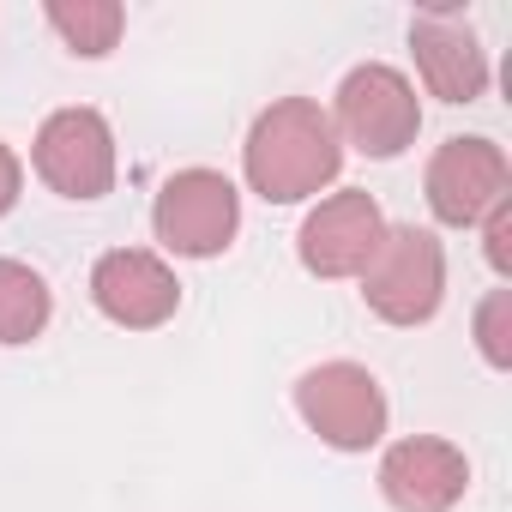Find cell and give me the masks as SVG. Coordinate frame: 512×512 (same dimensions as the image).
<instances>
[{
  "label": "cell",
  "mask_w": 512,
  "mask_h": 512,
  "mask_svg": "<svg viewBox=\"0 0 512 512\" xmlns=\"http://www.w3.org/2000/svg\"><path fill=\"white\" fill-rule=\"evenodd\" d=\"M55 320V290L37 266L25 260H0V344L19 350V344H37Z\"/></svg>",
  "instance_id": "obj_12"
},
{
  "label": "cell",
  "mask_w": 512,
  "mask_h": 512,
  "mask_svg": "<svg viewBox=\"0 0 512 512\" xmlns=\"http://www.w3.org/2000/svg\"><path fill=\"white\" fill-rule=\"evenodd\" d=\"M31 169L49 193L61 199H103L115 187V127L103 121V109H55L43 127H37V145H31Z\"/></svg>",
  "instance_id": "obj_6"
},
{
  "label": "cell",
  "mask_w": 512,
  "mask_h": 512,
  "mask_svg": "<svg viewBox=\"0 0 512 512\" xmlns=\"http://www.w3.org/2000/svg\"><path fill=\"white\" fill-rule=\"evenodd\" d=\"M410 55H416L422 91L440 103H476L488 91V49L458 7L416 13L410 19Z\"/></svg>",
  "instance_id": "obj_11"
},
{
  "label": "cell",
  "mask_w": 512,
  "mask_h": 512,
  "mask_svg": "<svg viewBox=\"0 0 512 512\" xmlns=\"http://www.w3.org/2000/svg\"><path fill=\"white\" fill-rule=\"evenodd\" d=\"M338 169H344V145L314 97H278L272 109L253 115L241 145V175L266 205H302L326 193Z\"/></svg>",
  "instance_id": "obj_1"
},
{
  "label": "cell",
  "mask_w": 512,
  "mask_h": 512,
  "mask_svg": "<svg viewBox=\"0 0 512 512\" xmlns=\"http://www.w3.org/2000/svg\"><path fill=\"white\" fill-rule=\"evenodd\" d=\"M43 19H49L55 37H61L73 55H85V61H103V55L121 43V31H127V7H121V0H49Z\"/></svg>",
  "instance_id": "obj_13"
},
{
  "label": "cell",
  "mask_w": 512,
  "mask_h": 512,
  "mask_svg": "<svg viewBox=\"0 0 512 512\" xmlns=\"http://www.w3.org/2000/svg\"><path fill=\"white\" fill-rule=\"evenodd\" d=\"M476 350L494 374L512 368V290H488L476 302Z\"/></svg>",
  "instance_id": "obj_14"
},
{
  "label": "cell",
  "mask_w": 512,
  "mask_h": 512,
  "mask_svg": "<svg viewBox=\"0 0 512 512\" xmlns=\"http://www.w3.org/2000/svg\"><path fill=\"white\" fill-rule=\"evenodd\" d=\"M296 416L332 452H368L386 440L392 404H386V386L362 362H320L296 380Z\"/></svg>",
  "instance_id": "obj_5"
},
{
  "label": "cell",
  "mask_w": 512,
  "mask_h": 512,
  "mask_svg": "<svg viewBox=\"0 0 512 512\" xmlns=\"http://www.w3.org/2000/svg\"><path fill=\"white\" fill-rule=\"evenodd\" d=\"M362 302L386 326H428L446 302V247L434 229L386 223V241L374 247L368 272L356 278Z\"/></svg>",
  "instance_id": "obj_2"
},
{
  "label": "cell",
  "mask_w": 512,
  "mask_h": 512,
  "mask_svg": "<svg viewBox=\"0 0 512 512\" xmlns=\"http://www.w3.org/2000/svg\"><path fill=\"white\" fill-rule=\"evenodd\" d=\"M91 302L109 326L127 332H157L181 308V278L169 272L163 253L151 247H109L91 266Z\"/></svg>",
  "instance_id": "obj_9"
},
{
  "label": "cell",
  "mask_w": 512,
  "mask_h": 512,
  "mask_svg": "<svg viewBox=\"0 0 512 512\" xmlns=\"http://www.w3.org/2000/svg\"><path fill=\"white\" fill-rule=\"evenodd\" d=\"M422 193H428L434 223H446V229H476L494 205L512 199V163H506V151H500L494 139L458 133V139H446V145L428 157Z\"/></svg>",
  "instance_id": "obj_7"
},
{
  "label": "cell",
  "mask_w": 512,
  "mask_h": 512,
  "mask_svg": "<svg viewBox=\"0 0 512 512\" xmlns=\"http://www.w3.org/2000/svg\"><path fill=\"white\" fill-rule=\"evenodd\" d=\"M326 115H332V127H338V145H356V151L374 157V163L404 157V151L416 145V133H422V97H416V85H410L398 67H386V61L350 67Z\"/></svg>",
  "instance_id": "obj_3"
},
{
  "label": "cell",
  "mask_w": 512,
  "mask_h": 512,
  "mask_svg": "<svg viewBox=\"0 0 512 512\" xmlns=\"http://www.w3.org/2000/svg\"><path fill=\"white\" fill-rule=\"evenodd\" d=\"M476 229H482V253H488L494 278H512V199H506V205H494Z\"/></svg>",
  "instance_id": "obj_15"
},
{
  "label": "cell",
  "mask_w": 512,
  "mask_h": 512,
  "mask_svg": "<svg viewBox=\"0 0 512 512\" xmlns=\"http://www.w3.org/2000/svg\"><path fill=\"white\" fill-rule=\"evenodd\" d=\"M386 241V211L374 205V193L362 187H338L326 193L302 229H296V260L302 272L326 278V284H344V278H362L368 260H374V247Z\"/></svg>",
  "instance_id": "obj_8"
},
{
  "label": "cell",
  "mask_w": 512,
  "mask_h": 512,
  "mask_svg": "<svg viewBox=\"0 0 512 512\" xmlns=\"http://www.w3.org/2000/svg\"><path fill=\"white\" fill-rule=\"evenodd\" d=\"M19 187H25V163H19V151L7 139H0V217L19 205Z\"/></svg>",
  "instance_id": "obj_16"
},
{
  "label": "cell",
  "mask_w": 512,
  "mask_h": 512,
  "mask_svg": "<svg viewBox=\"0 0 512 512\" xmlns=\"http://www.w3.org/2000/svg\"><path fill=\"white\" fill-rule=\"evenodd\" d=\"M151 229L181 260H217L241 235V187L223 169H175L157 187Z\"/></svg>",
  "instance_id": "obj_4"
},
{
  "label": "cell",
  "mask_w": 512,
  "mask_h": 512,
  "mask_svg": "<svg viewBox=\"0 0 512 512\" xmlns=\"http://www.w3.org/2000/svg\"><path fill=\"white\" fill-rule=\"evenodd\" d=\"M380 494L392 512H452L470 494V458L440 434H404L380 452Z\"/></svg>",
  "instance_id": "obj_10"
}]
</instances>
